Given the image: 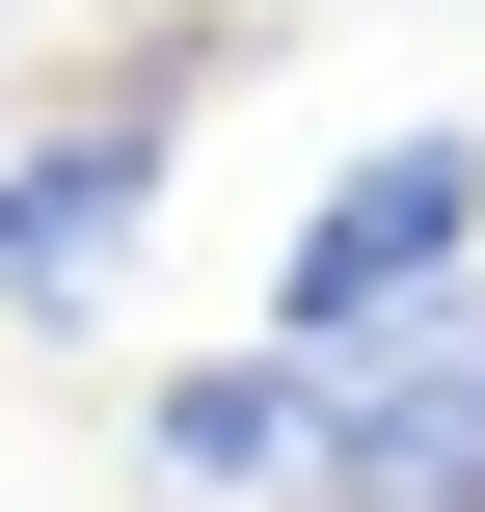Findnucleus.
Wrapping results in <instances>:
<instances>
[{
	"label": "nucleus",
	"mask_w": 485,
	"mask_h": 512,
	"mask_svg": "<svg viewBox=\"0 0 485 512\" xmlns=\"http://www.w3.org/2000/svg\"><path fill=\"white\" fill-rule=\"evenodd\" d=\"M216 54H243V27H162V54H108L81 108L0 135V324H108V297H135V243H162V135H189Z\"/></svg>",
	"instance_id": "f257e3e1"
},
{
	"label": "nucleus",
	"mask_w": 485,
	"mask_h": 512,
	"mask_svg": "<svg viewBox=\"0 0 485 512\" xmlns=\"http://www.w3.org/2000/svg\"><path fill=\"white\" fill-rule=\"evenodd\" d=\"M485 270V135H351L324 162V216H297V270H270V351H378V324H432Z\"/></svg>",
	"instance_id": "f03ea898"
},
{
	"label": "nucleus",
	"mask_w": 485,
	"mask_h": 512,
	"mask_svg": "<svg viewBox=\"0 0 485 512\" xmlns=\"http://www.w3.org/2000/svg\"><path fill=\"white\" fill-rule=\"evenodd\" d=\"M297 378H324L297 512H485V324H459V297L378 324V351H297Z\"/></svg>",
	"instance_id": "7ed1b4c3"
},
{
	"label": "nucleus",
	"mask_w": 485,
	"mask_h": 512,
	"mask_svg": "<svg viewBox=\"0 0 485 512\" xmlns=\"http://www.w3.org/2000/svg\"><path fill=\"white\" fill-rule=\"evenodd\" d=\"M297 459H324V378H297V351H216V378L135 405V486L162 512H297Z\"/></svg>",
	"instance_id": "20e7f679"
}]
</instances>
